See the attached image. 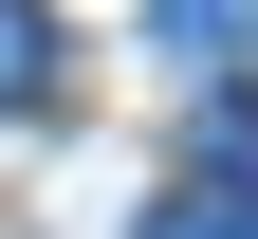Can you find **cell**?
<instances>
[{"mask_svg":"<svg viewBox=\"0 0 258 239\" xmlns=\"http://www.w3.org/2000/svg\"><path fill=\"white\" fill-rule=\"evenodd\" d=\"M148 55H258V0H148Z\"/></svg>","mask_w":258,"mask_h":239,"instance_id":"cell-1","label":"cell"},{"mask_svg":"<svg viewBox=\"0 0 258 239\" xmlns=\"http://www.w3.org/2000/svg\"><path fill=\"white\" fill-rule=\"evenodd\" d=\"M19 92H55V0H0V111Z\"/></svg>","mask_w":258,"mask_h":239,"instance_id":"cell-2","label":"cell"},{"mask_svg":"<svg viewBox=\"0 0 258 239\" xmlns=\"http://www.w3.org/2000/svg\"><path fill=\"white\" fill-rule=\"evenodd\" d=\"M203 184H221V202H258V92H221V111H203Z\"/></svg>","mask_w":258,"mask_h":239,"instance_id":"cell-3","label":"cell"},{"mask_svg":"<svg viewBox=\"0 0 258 239\" xmlns=\"http://www.w3.org/2000/svg\"><path fill=\"white\" fill-rule=\"evenodd\" d=\"M148 239H258V202H221V184L203 202H148Z\"/></svg>","mask_w":258,"mask_h":239,"instance_id":"cell-4","label":"cell"}]
</instances>
